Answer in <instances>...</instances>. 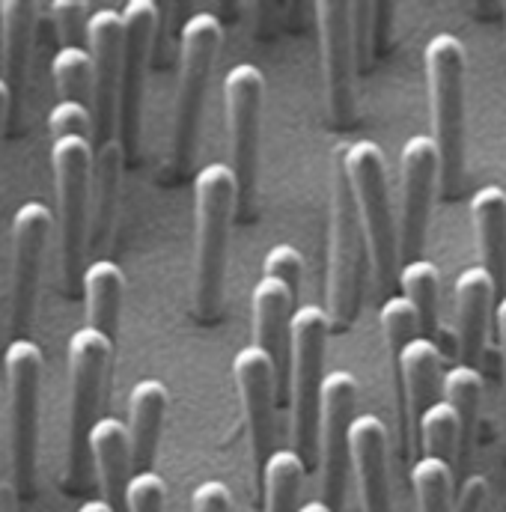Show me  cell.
<instances>
[{"label":"cell","mask_w":506,"mask_h":512,"mask_svg":"<svg viewBox=\"0 0 506 512\" xmlns=\"http://www.w3.org/2000/svg\"><path fill=\"white\" fill-rule=\"evenodd\" d=\"M471 221L477 236L480 262L495 280V292L506 295V191L501 185H483L471 197Z\"/></svg>","instance_id":"obj_25"},{"label":"cell","mask_w":506,"mask_h":512,"mask_svg":"<svg viewBox=\"0 0 506 512\" xmlns=\"http://www.w3.org/2000/svg\"><path fill=\"white\" fill-rule=\"evenodd\" d=\"M319 45H322V72H325V99L334 126L349 128L355 123V39H352V3L322 0L316 3Z\"/></svg>","instance_id":"obj_13"},{"label":"cell","mask_w":506,"mask_h":512,"mask_svg":"<svg viewBox=\"0 0 506 512\" xmlns=\"http://www.w3.org/2000/svg\"><path fill=\"white\" fill-rule=\"evenodd\" d=\"M399 289H402V298H408L420 316V334L432 340L438 331V289H441L438 265L429 259L402 262L399 265Z\"/></svg>","instance_id":"obj_30"},{"label":"cell","mask_w":506,"mask_h":512,"mask_svg":"<svg viewBox=\"0 0 506 512\" xmlns=\"http://www.w3.org/2000/svg\"><path fill=\"white\" fill-rule=\"evenodd\" d=\"M307 462L289 447L274 450L259 477V492L265 501V512H301V486H304Z\"/></svg>","instance_id":"obj_29"},{"label":"cell","mask_w":506,"mask_h":512,"mask_svg":"<svg viewBox=\"0 0 506 512\" xmlns=\"http://www.w3.org/2000/svg\"><path fill=\"white\" fill-rule=\"evenodd\" d=\"M123 158L126 149L120 137L105 140L96 146V164H93V206H90V245L99 248L108 242V233L114 227L117 215V197H120V176H123Z\"/></svg>","instance_id":"obj_27"},{"label":"cell","mask_w":506,"mask_h":512,"mask_svg":"<svg viewBox=\"0 0 506 512\" xmlns=\"http://www.w3.org/2000/svg\"><path fill=\"white\" fill-rule=\"evenodd\" d=\"M6 405H9V456L12 486L18 498H30L36 486L39 453V393H42V349L30 337H18L3 352Z\"/></svg>","instance_id":"obj_8"},{"label":"cell","mask_w":506,"mask_h":512,"mask_svg":"<svg viewBox=\"0 0 506 512\" xmlns=\"http://www.w3.org/2000/svg\"><path fill=\"white\" fill-rule=\"evenodd\" d=\"M236 176L230 164L212 161L194 179V313L200 322H212L224 304V274L230 227L236 218Z\"/></svg>","instance_id":"obj_1"},{"label":"cell","mask_w":506,"mask_h":512,"mask_svg":"<svg viewBox=\"0 0 506 512\" xmlns=\"http://www.w3.org/2000/svg\"><path fill=\"white\" fill-rule=\"evenodd\" d=\"M90 459L99 477V489H102V501L114 512H126V492L131 483V468H134V456H131V438H128V426L117 417H99V423L93 426L90 435Z\"/></svg>","instance_id":"obj_21"},{"label":"cell","mask_w":506,"mask_h":512,"mask_svg":"<svg viewBox=\"0 0 506 512\" xmlns=\"http://www.w3.org/2000/svg\"><path fill=\"white\" fill-rule=\"evenodd\" d=\"M227 128H230V170L236 176V215L251 221L256 212V182H259V123L265 78L253 63H239L224 78Z\"/></svg>","instance_id":"obj_10"},{"label":"cell","mask_w":506,"mask_h":512,"mask_svg":"<svg viewBox=\"0 0 506 512\" xmlns=\"http://www.w3.org/2000/svg\"><path fill=\"white\" fill-rule=\"evenodd\" d=\"M123 78H120V114H117V137L134 155L140 140V111H143V87H146V66L152 57V39L158 30V6L152 0H131L123 6Z\"/></svg>","instance_id":"obj_16"},{"label":"cell","mask_w":506,"mask_h":512,"mask_svg":"<svg viewBox=\"0 0 506 512\" xmlns=\"http://www.w3.org/2000/svg\"><path fill=\"white\" fill-rule=\"evenodd\" d=\"M301 512H331V507L325 501H310V504L301 507Z\"/></svg>","instance_id":"obj_46"},{"label":"cell","mask_w":506,"mask_h":512,"mask_svg":"<svg viewBox=\"0 0 506 512\" xmlns=\"http://www.w3.org/2000/svg\"><path fill=\"white\" fill-rule=\"evenodd\" d=\"M328 334H331L328 310L316 304H304L295 310L292 361H289V423H292V450L307 462V468L319 456V414H322Z\"/></svg>","instance_id":"obj_3"},{"label":"cell","mask_w":506,"mask_h":512,"mask_svg":"<svg viewBox=\"0 0 506 512\" xmlns=\"http://www.w3.org/2000/svg\"><path fill=\"white\" fill-rule=\"evenodd\" d=\"M483 495H486V480L483 477H468L462 492H459L456 512H477V507L483 504Z\"/></svg>","instance_id":"obj_42"},{"label":"cell","mask_w":506,"mask_h":512,"mask_svg":"<svg viewBox=\"0 0 506 512\" xmlns=\"http://www.w3.org/2000/svg\"><path fill=\"white\" fill-rule=\"evenodd\" d=\"M114 361V340L84 325L69 337V489L78 492L87 483L90 435L99 423L102 387Z\"/></svg>","instance_id":"obj_7"},{"label":"cell","mask_w":506,"mask_h":512,"mask_svg":"<svg viewBox=\"0 0 506 512\" xmlns=\"http://www.w3.org/2000/svg\"><path fill=\"white\" fill-rule=\"evenodd\" d=\"M54 230V215L42 200H27L15 209L9 239H12V340L24 337L36 307V286L42 271V256Z\"/></svg>","instance_id":"obj_15"},{"label":"cell","mask_w":506,"mask_h":512,"mask_svg":"<svg viewBox=\"0 0 506 512\" xmlns=\"http://www.w3.org/2000/svg\"><path fill=\"white\" fill-rule=\"evenodd\" d=\"M51 78L60 102H81L93 108V57L87 45H63L51 60Z\"/></svg>","instance_id":"obj_31"},{"label":"cell","mask_w":506,"mask_h":512,"mask_svg":"<svg viewBox=\"0 0 506 512\" xmlns=\"http://www.w3.org/2000/svg\"><path fill=\"white\" fill-rule=\"evenodd\" d=\"M498 331H501V343H506V295L498 301Z\"/></svg>","instance_id":"obj_44"},{"label":"cell","mask_w":506,"mask_h":512,"mask_svg":"<svg viewBox=\"0 0 506 512\" xmlns=\"http://www.w3.org/2000/svg\"><path fill=\"white\" fill-rule=\"evenodd\" d=\"M495 280L483 265H471L456 277V316H459V358L471 364L486 346L489 313L495 301Z\"/></svg>","instance_id":"obj_22"},{"label":"cell","mask_w":506,"mask_h":512,"mask_svg":"<svg viewBox=\"0 0 506 512\" xmlns=\"http://www.w3.org/2000/svg\"><path fill=\"white\" fill-rule=\"evenodd\" d=\"M399 173H402V212H399V256L402 262L420 259L426 233H429V212H432V191L441 179V155L438 143L429 134H414L399 149Z\"/></svg>","instance_id":"obj_12"},{"label":"cell","mask_w":506,"mask_h":512,"mask_svg":"<svg viewBox=\"0 0 506 512\" xmlns=\"http://www.w3.org/2000/svg\"><path fill=\"white\" fill-rule=\"evenodd\" d=\"M295 292L274 280L262 277L253 286V337L277 370L280 402H289V361H292V319H295Z\"/></svg>","instance_id":"obj_18"},{"label":"cell","mask_w":506,"mask_h":512,"mask_svg":"<svg viewBox=\"0 0 506 512\" xmlns=\"http://www.w3.org/2000/svg\"><path fill=\"white\" fill-rule=\"evenodd\" d=\"M233 379L248 423L256 477H262L265 462L274 453V405L280 399L274 361L259 346H245L233 358Z\"/></svg>","instance_id":"obj_17"},{"label":"cell","mask_w":506,"mask_h":512,"mask_svg":"<svg viewBox=\"0 0 506 512\" xmlns=\"http://www.w3.org/2000/svg\"><path fill=\"white\" fill-rule=\"evenodd\" d=\"M504 15H506V6H504Z\"/></svg>","instance_id":"obj_47"},{"label":"cell","mask_w":506,"mask_h":512,"mask_svg":"<svg viewBox=\"0 0 506 512\" xmlns=\"http://www.w3.org/2000/svg\"><path fill=\"white\" fill-rule=\"evenodd\" d=\"M167 405H170V393H167V384L161 379H140L128 393L126 426L137 471H152Z\"/></svg>","instance_id":"obj_24"},{"label":"cell","mask_w":506,"mask_h":512,"mask_svg":"<svg viewBox=\"0 0 506 512\" xmlns=\"http://www.w3.org/2000/svg\"><path fill=\"white\" fill-rule=\"evenodd\" d=\"M262 277H274L298 295L301 277H304V256L298 254L292 245H274L262 259Z\"/></svg>","instance_id":"obj_38"},{"label":"cell","mask_w":506,"mask_h":512,"mask_svg":"<svg viewBox=\"0 0 506 512\" xmlns=\"http://www.w3.org/2000/svg\"><path fill=\"white\" fill-rule=\"evenodd\" d=\"M81 289H84V304H87V325L117 340L120 316H123V295H126L123 268L114 259H96L84 268Z\"/></svg>","instance_id":"obj_26"},{"label":"cell","mask_w":506,"mask_h":512,"mask_svg":"<svg viewBox=\"0 0 506 512\" xmlns=\"http://www.w3.org/2000/svg\"><path fill=\"white\" fill-rule=\"evenodd\" d=\"M432 137L441 155V191L456 197L465 179V45L453 33H435L423 48Z\"/></svg>","instance_id":"obj_2"},{"label":"cell","mask_w":506,"mask_h":512,"mask_svg":"<svg viewBox=\"0 0 506 512\" xmlns=\"http://www.w3.org/2000/svg\"><path fill=\"white\" fill-rule=\"evenodd\" d=\"M358 408V379L349 370H334L322 384L319 414V462H322V501L331 512H343L349 474V432Z\"/></svg>","instance_id":"obj_11"},{"label":"cell","mask_w":506,"mask_h":512,"mask_svg":"<svg viewBox=\"0 0 506 512\" xmlns=\"http://www.w3.org/2000/svg\"><path fill=\"white\" fill-rule=\"evenodd\" d=\"M504 352H506V343H504Z\"/></svg>","instance_id":"obj_48"},{"label":"cell","mask_w":506,"mask_h":512,"mask_svg":"<svg viewBox=\"0 0 506 512\" xmlns=\"http://www.w3.org/2000/svg\"><path fill=\"white\" fill-rule=\"evenodd\" d=\"M0 396H3V393H0Z\"/></svg>","instance_id":"obj_49"},{"label":"cell","mask_w":506,"mask_h":512,"mask_svg":"<svg viewBox=\"0 0 506 512\" xmlns=\"http://www.w3.org/2000/svg\"><path fill=\"white\" fill-rule=\"evenodd\" d=\"M123 45H126L123 12L111 6L96 9L87 27V51L93 57V120H96L93 146L117 137Z\"/></svg>","instance_id":"obj_14"},{"label":"cell","mask_w":506,"mask_h":512,"mask_svg":"<svg viewBox=\"0 0 506 512\" xmlns=\"http://www.w3.org/2000/svg\"><path fill=\"white\" fill-rule=\"evenodd\" d=\"M441 393H444V402L456 411L459 417V429H462V441H459V471L465 468L468 462V453H471V441H474V426H477V417H480V402H483V376L477 367L471 364H456L444 373V382H441Z\"/></svg>","instance_id":"obj_28"},{"label":"cell","mask_w":506,"mask_h":512,"mask_svg":"<svg viewBox=\"0 0 506 512\" xmlns=\"http://www.w3.org/2000/svg\"><path fill=\"white\" fill-rule=\"evenodd\" d=\"M379 328L381 337H384V346H387V352H390L393 361L402 355V349H405L411 340L423 337V334H420V316H417L414 304H411L408 298H402V295L387 298V301L381 304Z\"/></svg>","instance_id":"obj_34"},{"label":"cell","mask_w":506,"mask_h":512,"mask_svg":"<svg viewBox=\"0 0 506 512\" xmlns=\"http://www.w3.org/2000/svg\"><path fill=\"white\" fill-rule=\"evenodd\" d=\"M367 233L346 179L343 164L331 173V245H328V319L331 328H349L358 319L364 301V268H367Z\"/></svg>","instance_id":"obj_4"},{"label":"cell","mask_w":506,"mask_h":512,"mask_svg":"<svg viewBox=\"0 0 506 512\" xmlns=\"http://www.w3.org/2000/svg\"><path fill=\"white\" fill-rule=\"evenodd\" d=\"M48 128H51V137L60 140V137H90L96 134V120H93V108L90 105H81V102H57L48 114Z\"/></svg>","instance_id":"obj_36"},{"label":"cell","mask_w":506,"mask_h":512,"mask_svg":"<svg viewBox=\"0 0 506 512\" xmlns=\"http://www.w3.org/2000/svg\"><path fill=\"white\" fill-rule=\"evenodd\" d=\"M352 39L358 72H364L373 60V3H352Z\"/></svg>","instance_id":"obj_39"},{"label":"cell","mask_w":506,"mask_h":512,"mask_svg":"<svg viewBox=\"0 0 506 512\" xmlns=\"http://www.w3.org/2000/svg\"><path fill=\"white\" fill-rule=\"evenodd\" d=\"M191 512H233V495L221 480H203L191 492Z\"/></svg>","instance_id":"obj_40"},{"label":"cell","mask_w":506,"mask_h":512,"mask_svg":"<svg viewBox=\"0 0 506 512\" xmlns=\"http://www.w3.org/2000/svg\"><path fill=\"white\" fill-rule=\"evenodd\" d=\"M349 462L358 477L364 512H390L387 429L376 414H361L349 432Z\"/></svg>","instance_id":"obj_19"},{"label":"cell","mask_w":506,"mask_h":512,"mask_svg":"<svg viewBox=\"0 0 506 512\" xmlns=\"http://www.w3.org/2000/svg\"><path fill=\"white\" fill-rule=\"evenodd\" d=\"M340 164L346 170V179L352 185V194H355V203H358V212L364 221L376 286L384 289L393 280L396 259H399V227L393 218L384 152L373 140H358L343 152Z\"/></svg>","instance_id":"obj_9"},{"label":"cell","mask_w":506,"mask_h":512,"mask_svg":"<svg viewBox=\"0 0 506 512\" xmlns=\"http://www.w3.org/2000/svg\"><path fill=\"white\" fill-rule=\"evenodd\" d=\"M417 441L423 456L441 459L447 465L459 462V441H462V429H459V417L456 411L438 399L417 423Z\"/></svg>","instance_id":"obj_32"},{"label":"cell","mask_w":506,"mask_h":512,"mask_svg":"<svg viewBox=\"0 0 506 512\" xmlns=\"http://www.w3.org/2000/svg\"><path fill=\"white\" fill-rule=\"evenodd\" d=\"M9 108H12V90H9V84L3 81V75H0V137H3V131H6Z\"/></svg>","instance_id":"obj_43"},{"label":"cell","mask_w":506,"mask_h":512,"mask_svg":"<svg viewBox=\"0 0 506 512\" xmlns=\"http://www.w3.org/2000/svg\"><path fill=\"white\" fill-rule=\"evenodd\" d=\"M167 486L155 471H134L126 492V512H164Z\"/></svg>","instance_id":"obj_37"},{"label":"cell","mask_w":506,"mask_h":512,"mask_svg":"<svg viewBox=\"0 0 506 512\" xmlns=\"http://www.w3.org/2000/svg\"><path fill=\"white\" fill-rule=\"evenodd\" d=\"M93 164L96 146L90 137H60L51 146L57 224H60V262L63 283L72 292L84 277V254L90 248V206H93Z\"/></svg>","instance_id":"obj_5"},{"label":"cell","mask_w":506,"mask_h":512,"mask_svg":"<svg viewBox=\"0 0 506 512\" xmlns=\"http://www.w3.org/2000/svg\"><path fill=\"white\" fill-rule=\"evenodd\" d=\"M396 376H399V390H402V429L405 438L408 432H417L420 417L438 402L441 390V352L429 337L411 340L402 355L393 361Z\"/></svg>","instance_id":"obj_20"},{"label":"cell","mask_w":506,"mask_h":512,"mask_svg":"<svg viewBox=\"0 0 506 512\" xmlns=\"http://www.w3.org/2000/svg\"><path fill=\"white\" fill-rule=\"evenodd\" d=\"M39 21V3L33 0H3L0 3V66L3 81L12 90V102L18 108L27 84L30 45Z\"/></svg>","instance_id":"obj_23"},{"label":"cell","mask_w":506,"mask_h":512,"mask_svg":"<svg viewBox=\"0 0 506 512\" xmlns=\"http://www.w3.org/2000/svg\"><path fill=\"white\" fill-rule=\"evenodd\" d=\"M224 30L212 12H194L182 24L179 36V84H176V105H173V170L182 176L188 173L194 152H197V131L203 117V102L212 78V66L218 60Z\"/></svg>","instance_id":"obj_6"},{"label":"cell","mask_w":506,"mask_h":512,"mask_svg":"<svg viewBox=\"0 0 506 512\" xmlns=\"http://www.w3.org/2000/svg\"><path fill=\"white\" fill-rule=\"evenodd\" d=\"M78 512H114L105 501H87V504H81Z\"/></svg>","instance_id":"obj_45"},{"label":"cell","mask_w":506,"mask_h":512,"mask_svg":"<svg viewBox=\"0 0 506 512\" xmlns=\"http://www.w3.org/2000/svg\"><path fill=\"white\" fill-rule=\"evenodd\" d=\"M90 9L81 0H54L51 3V24L63 45H87V27H90Z\"/></svg>","instance_id":"obj_35"},{"label":"cell","mask_w":506,"mask_h":512,"mask_svg":"<svg viewBox=\"0 0 506 512\" xmlns=\"http://www.w3.org/2000/svg\"><path fill=\"white\" fill-rule=\"evenodd\" d=\"M390 18H393V3H373V57L387 45Z\"/></svg>","instance_id":"obj_41"},{"label":"cell","mask_w":506,"mask_h":512,"mask_svg":"<svg viewBox=\"0 0 506 512\" xmlns=\"http://www.w3.org/2000/svg\"><path fill=\"white\" fill-rule=\"evenodd\" d=\"M417 512H453V465L420 456L411 468Z\"/></svg>","instance_id":"obj_33"}]
</instances>
